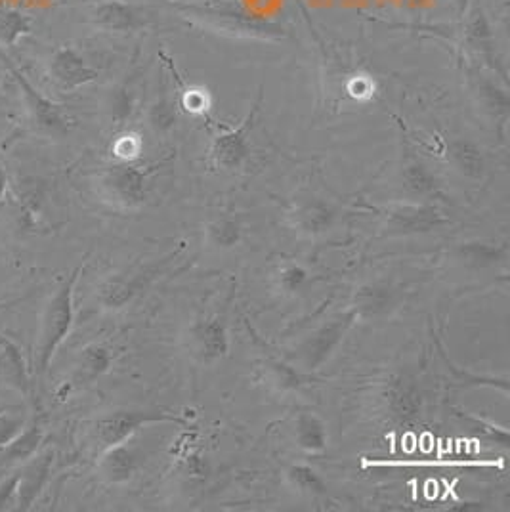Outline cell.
<instances>
[{
  "label": "cell",
  "instance_id": "obj_1",
  "mask_svg": "<svg viewBox=\"0 0 510 512\" xmlns=\"http://www.w3.org/2000/svg\"><path fill=\"white\" fill-rule=\"evenodd\" d=\"M180 20L226 39L279 43L289 37L281 23L262 18L230 0H169Z\"/></svg>",
  "mask_w": 510,
  "mask_h": 512
},
{
  "label": "cell",
  "instance_id": "obj_2",
  "mask_svg": "<svg viewBox=\"0 0 510 512\" xmlns=\"http://www.w3.org/2000/svg\"><path fill=\"white\" fill-rule=\"evenodd\" d=\"M83 274V264L77 266L67 278L56 287L50 299L44 304L39 320L37 337L33 344V371L43 381L50 365L54 362L60 346L69 337L75 323V287Z\"/></svg>",
  "mask_w": 510,
  "mask_h": 512
},
{
  "label": "cell",
  "instance_id": "obj_3",
  "mask_svg": "<svg viewBox=\"0 0 510 512\" xmlns=\"http://www.w3.org/2000/svg\"><path fill=\"white\" fill-rule=\"evenodd\" d=\"M159 423H174V425L186 427L188 419L163 409L123 407V409H113L100 415L92 425V438L96 442V448L102 453L104 449L132 440V436L142 428L159 425Z\"/></svg>",
  "mask_w": 510,
  "mask_h": 512
},
{
  "label": "cell",
  "instance_id": "obj_4",
  "mask_svg": "<svg viewBox=\"0 0 510 512\" xmlns=\"http://www.w3.org/2000/svg\"><path fill=\"white\" fill-rule=\"evenodd\" d=\"M153 171L155 167L119 161L100 172L96 188L109 207L117 211H138L148 201L149 176Z\"/></svg>",
  "mask_w": 510,
  "mask_h": 512
},
{
  "label": "cell",
  "instance_id": "obj_5",
  "mask_svg": "<svg viewBox=\"0 0 510 512\" xmlns=\"http://www.w3.org/2000/svg\"><path fill=\"white\" fill-rule=\"evenodd\" d=\"M467 86L474 106L480 109L501 144H507V128L510 119V96L507 85L488 69L468 60L465 65Z\"/></svg>",
  "mask_w": 510,
  "mask_h": 512
},
{
  "label": "cell",
  "instance_id": "obj_6",
  "mask_svg": "<svg viewBox=\"0 0 510 512\" xmlns=\"http://www.w3.org/2000/svg\"><path fill=\"white\" fill-rule=\"evenodd\" d=\"M264 104V90L262 86L256 92L255 102L245 115V119L237 127L226 128L224 132L214 134L209 146V163L218 172L234 174L247 167L251 161V132L256 125V119L260 115V109Z\"/></svg>",
  "mask_w": 510,
  "mask_h": 512
},
{
  "label": "cell",
  "instance_id": "obj_7",
  "mask_svg": "<svg viewBox=\"0 0 510 512\" xmlns=\"http://www.w3.org/2000/svg\"><path fill=\"white\" fill-rule=\"evenodd\" d=\"M358 320H360L358 312L352 306H348L346 310L323 321L298 344L297 356H295L298 369L302 373H314L319 367H323L335 356L340 344L348 337V333L352 331V327Z\"/></svg>",
  "mask_w": 510,
  "mask_h": 512
},
{
  "label": "cell",
  "instance_id": "obj_8",
  "mask_svg": "<svg viewBox=\"0 0 510 512\" xmlns=\"http://www.w3.org/2000/svg\"><path fill=\"white\" fill-rule=\"evenodd\" d=\"M180 253H182V247L163 258L149 260L146 264L144 262L136 264L127 272L107 279L98 293L102 308H106L109 312H119L128 308L155 279L161 278L169 270L170 264L180 256Z\"/></svg>",
  "mask_w": 510,
  "mask_h": 512
},
{
  "label": "cell",
  "instance_id": "obj_9",
  "mask_svg": "<svg viewBox=\"0 0 510 512\" xmlns=\"http://www.w3.org/2000/svg\"><path fill=\"white\" fill-rule=\"evenodd\" d=\"M383 224L388 235H425L446 230L451 220L432 201L405 199L384 209Z\"/></svg>",
  "mask_w": 510,
  "mask_h": 512
},
{
  "label": "cell",
  "instance_id": "obj_10",
  "mask_svg": "<svg viewBox=\"0 0 510 512\" xmlns=\"http://www.w3.org/2000/svg\"><path fill=\"white\" fill-rule=\"evenodd\" d=\"M186 344L193 360L205 367H213L224 362L232 350L230 327L226 316L220 312H213L193 320L186 335Z\"/></svg>",
  "mask_w": 510,
  "mask_h": 512
},
{
  "label": "cell",
  "instance_id": "obj_11",
  "mask_svg": "<svg viewBox=\"0 0 510 512\" xmlns=\"http://www.w3.org/2000/svg\"><path fill=\"white\" fill-rule=\"evenodd\" d=\"M465 44H467L468 54L472 56L470 62L488 69L489 73L499 77L505 85L509 83L507 65L499 58L495 35L491 31L488 16L480 0L474 2V6L468 12L467 23H465Z\"/></svg>",
  "mask_w": 510,
  "mask_h": 512
},
{
  "label": "cell",
  "instance_id": "obj_12",
  "mask_svg": "<svg viewBox=\"0 0 510 512\" xmlns=\"http://www.w3.org/2000/svg\"><path fill=\"white\" fill-rule=\"evenodd\" d=\"M0 62L8 69V73L12 75L14 83L22 90L23 104L27 107L29 117L33 119L35 127L41 128L48 134H58V136H65L69 132V119L65 117L62 107L54 104L50 98H46L41 94L35 86L27 81V77L23 75L22 69L12 62L10 56H6L0 50Z\"/></svg>",
  "mask_w": 510,
  "mask_h": 512
},
{
  "label": "cell",
  "instance_id": "obj_13",
  "mask_svg": "<svg viewBox=\"0 0 510 512\" xmlns=\"http://www.w3.org/2000/svg\"><path fill=\"white\" fill-rule=\"evenodd\" d=\"M88 20L96 29L113 35H134L151 22L140 6L127 0H98L88 12Z\"/></svg>",
  "mask_w": 510,
  "mask_h": 512
},
{
  "label": "cell",
  "instance_id": "obj_14",
  "mask_svg": "<svg viewBox=\"0 0 510 512\" xmlns=\"http://www.w3.org/2000/svg\"><path fill=\"white\" fill-rule=\"evenodd\" d=\"M381 402L388 417L400 425L415 423L423 413V392L409 375H394L384 384Z\"/></svg>",
  "mask_w": 510,
  "mask_h": 512
},
{
  "label": "cell",
  "instance_id": "obj_15",
  "mask_svg": "<svg viewBox=\"0 0 510 512\" xmlns=\"http://www.w3.org/2000/svg\"><path fill=\"white\" fill-rule=\"evenodd\" d=\"M291 220L298 234L308 239H319L335 230L339 222V209L329 199L312 195L298 201L291 213Z\"/></svg>",
  "mask_w": 510,
  "mask_h": 512
},
{
  "label": "cell",
  "instance_id": "obj_16",
  "mask_svg": "<svg viewBox=\"0 0 510 512\" xmlns=\"http://www.w3.org/2000/svg\"><path fill=\"white\" fill-rule=\"evenodd\" d=\"M48 73L56 86L65 92H73L77 88L92 85L100 77L98 69L88 64L85 58L71 46H62L52 54L48 62Z\"/></svg>",
  "mask_w": 510,
  "mask_h": 512
},
{
  "label": "cell",
  "instance_id": "obj_17",
  "mask_svg": "<svg viewBox=\"0 0 510 512\" xmlns=\"http://www.w3.org/2000/svg\"><path fill=\"white\" fill-rule=\"evenodd\" d=\"M400 184L407 193V199L432 201L442 197V182L419 155L405 153L400 167Z\"/></svg>",
  "mask_w": 510,
  "mask_h": 512
},
{
  "label": "cell",
  "instance_id": "obj_18",
  "mask_svg": "<svg viewBox=\"0 0 510 512\" xmlns=\"http://www.w3.org/2000/svg\"><path fill=\"white\" fill-rule=\"evenodd\" d=\"M113 363V354L111 348L106 344H88L81 350L75 367L67 379L64 388V396H69L71 392L88 388L90 384L96 383L102 379L107 371L111 369Z\"/></svg>",
  "mask_w": 510,
  "mask_h": 512
},
{
  "label": "cell",
  "instance_id": "obj_19",
  "mask_svg": "<svg viewBox=\"0 0 510 512\" xmlns=\"http://www.w3.org/2000/svg\"><path fill=\"white\" fill-rule=\"evenodd\" d=\"M447 163L461 178L482 182L488 176V155L467 136H455L446 142Z\"/></svg>",
  "mask_w": 510,
  "mask_h": 512
},
{
  "label": "cell",
  "instance_id": "obj_20",
  "mask_svg": "<svg viewBox=\"0 0 510 512\" xmlns=\"http://www.w3.org/2000/svg\"><path fill=\"white\" fill-rule=\"evenodd\" d=\"M455 260L472 270H495L509 264V243L491 239H470L455 245Z\"/></svg>",
  "mask_w": 510,
  "mask_h": 512
},
{
  "label": "cell",
  "instance_id": "obj_21",
  "mask_svg": "<svg viewBox=\"0 0 510 512\" xmlns=\"http://www.w3.org/2000/svg\"><path fill=\"white\" fill-rule=\"evenodd\" d=\"M398 300H400V291L392 283L379 279V281L363 283L362 287H358L354 291L350 306L358 312L360 320H367V318H383L396 308Z\"/></svg>",
  "mask_w": 510,
  "mask_h": 512
},
{
  "label": "cell",
  "instance_id": "obj_22",
  "mask_svg": "<svg viewBox=\"0 0 510 512\" xmlns=\"http://www.w3.org/2000/svg\"><path fill=\"white\" fill-rule=\"evenodd\" d=\"M140 469V451L128 442L111 446L100 453L98 472L109 486L128 484Z\"/></svg>",
  "mask_w": 510,
  "mask_h": 512
},
{
  "label": "cell",
  "instance_id": "obj_23",
  "mask_svg": "<svg viewBox=\"0 0 510 512\" xmlns=\"http://www.w3.org/2000/svg\"><path fill=\"white\" fill-rule=\"evenodd\" d=\"M54 465V453L44 451L41 455H33L27 465L20 470V480H18V491H16V505L18 509L27 511L33 507V503L39 499L43 493L44 486L48 482V476L52 472Z\"/></svg>",
  "mask_w": 510,
  "mask_h": 512
},
{
  "label": "cell",
  "instance_id": "obj_24",
  "mask_svg": "<svg viewBox=\"0 0 510 512\" xmlns=\"http://www.w3.org/2000/svg\"><path fill=\"white\" fill-rule=\"evenodd\" d=\"M0 384L18 392L22 398H33V383L22 350L0 335Z\"/></svg>",
  "mask_w": 510,
  "mask_h": 512
},
{
  "label": "cell",
  "instance_id": "obj_25",
  "mask_svg": "<svg viewBox=\"0 0 510 512\" xmlns=\"http://www.w3.org/2000/svg\"><path fill=\"white\" fill-rule=\"evenodd\" d=\"M293 438L297 448L308 455H321L329 448L327 423L314 411L298 413L293 427Z\"/></svg>",
  "mask_w": 510,
  "mask_h": 512
},
{
  "label": "cell",
  "instance_id": "obj_26",
  "mask_svg": "<svg viewBox=\"0 0 510 512\" xmlns=\"http://www.w3.org/2000/svg\"><path fill=\"white\" fill-rule=\"evenodd\" d=\"M180 121V106L178 100L172 98L167 90L157 94L146 109V125L153 136L167 138Z\"/></svg>",
  "mask_w": 510,
  "mask_h": 512
},
{
  "label": "cell",
  "instance_id": "obj_27",
  "mask_svg": "<svg viewBox=\"0 0 510 512\" xmlns=\"http://www.w3.org/2000/svg\"><path fill=\"white\" fill-rule=\"evenodd\" d=\"M205 241L214 251H234L243 241V226L234 216H216L205 224Z\"/></svg>",
  "mask_w": 510,
  "mask_h": 512
},
{
  "label": "cell",
  "instance_id": "obj_28",
  "mask_svg": "<svg viewBox=\"0 0 510 512\" xmlns=\"http://www.w3.org/2000/svg\"><path fill=\"white\" fill-rule=\"evenodd\" d=\"M436 344H438L440 358H442V362H444L447 375H451L453 383L457 384V386H467V388H491V390L503 392V396H509L510 383L507 375H503V377H493V375H478V373H472V371H465V369H461L459 365H455V363L447 358L446 348H444L442 342L436 341Z\"/></svg>",
  "mask_w": 510,
  "mask_h": 512
},
{
  "label": "cell",
  "instance_id": "obj_29",
  "mask_svg": "<svg viewBox=\"0 0 510 512\" xmlns=\"http://www.w3.org/2000/svg\"><path fill=\"white\" fill-rule=\"evenodd\" d=\"M136 104H138V98H136V88L132 85V79L113 86L107 96L106 104L107 119H109L111 127H125L134 115Z\"/></svg>",
  "mask_w": 510,
  "mask_h": 512
},
{
  "label": "cell",
  "instance_id": "obj_30",
  "mask_svg": "<svg viewBox=\"0 0 510 512\" xmlns=\"http://www.w3.org/2000/svg\"><path fill=\"white\" fill-rule=\"evenodd\" d=\"M43 430L35 423L33 427H25L22 434L12 440L8 446L0 448V467L16 465L20 461H29L43 444Z\"/></svg>",
  "mask_w": 510,
  "mask_h": 512
},
{
  "label": "cell",
  "instance_id": "obj_31",
  "mask_svg": "<svg viewBox=\"0 0 510 512\" xmlns=\"http://www.w3.org/2000/svg\"><path fill=\"white\" fill-rule=\"evenodd\" d=\"M264 373L268 384L279 394H293L304 386V373L293 363L277 358H266Z\"/></svg>",
  "mask_w": 510,
  "mask_h": 512
},
{
  "label": "cell",
  "instance_id": "obj_32",
  "mask_svg": "<svg viewBox=\"0 0 510 512\" xmlns=\"http://www.w3.org/2000/svg\"><path fill=\"white\" fill-rule=\"evenodd\" d=\"M180 476L190 484V486H203L211 480L213 476V461L199 449L193 451H184L180 455V463H178Z\"/></svg>",
  "mask_w": 510,
  "mask_h": 512
},
{
  "label": "cell",
  "instance_id": "obj_33",
  "mask_svg": "<svg viewBox=\"0 0 510 512\" xmlns=\"http://www.w3.org/2000/svg\"><path fill=\"white\" fill-rule=\"evenodd\" d=\"M287 480L293 486V490L308 497H325L329 491L323 476L310 465H291L287 469Z\"/></svg>",
  "mask_w": 510,
  "mask_h": 512
},
{
  "label": "cell",
  "instance_id": "obj_34",
  "mask_svg": "<svg viewBox=\"0 0 510 512\" xmlns=\"http://www.w3.org/2000/svg\"><path fill=\"white\" fill-rule=\"evenodd\" d=\"M33 20L16 8H0V44L14 46L31 33Z\"/></svg>",
  "mask_w": 510,
  "mask_h": 512
},
{
  "label": "cell",
  "instance_id": "obj_35",
  "mask_svg": "<svg viewBox=\"0 0 510 512\" xmlns=\"http://www.w3.org/2000/svg\"><path fill=\"white\" fill-rule=\"evenodd\" d=\"M172 73L176 75V69L172 65V60H167ZM178 79V75H176ZM180 81V79H178ZM178 106L184 109L186 113L195 115V117H203L209 113V109L213 106V98L209 94L207 88L197 85H186L184 81H180V98H178Z\"/></svg>",
  "mask_w": 510,
  "mask_h": 512
},
{
  "label": "cell",
  "instance_id": "obj_36",
  "mask_svg": "<svg viewBox=\"0 0 510 512\" xmlns=\"http://www.w3.org/2000/svg\"><path fill=\"white\" fill-rule=\"evenodd\" d=\"M310 281V272L306 266L298 264V262H287L279 268L277 272L276 283L277 289L285 295V297H295L300 295L306 285Z\"/></svg>",
  "mask_w": 510,
  "mask_h": 512
},
{
  "label": "cell",
  "instance_id": "obj_37",
  "mask_svg": "<svg viewBox=\"0 0 510 512\" xmlns=\"http://www.w3.org/2000/svg\"><path fill=\"white\" fill-rule=\"evenodd\" d=\"M457 413H459V417H463L465 421H468L478 434H482V436L488 440L489 444L499 446V448L509 449V430H507V428L499 427V425L491 423V421L484 419V417L472 415L470 411H465V409H457Z\"/></svg>",
  "mask_w": 510,
  "mask_h": 512
},
{
  "label": "cell",
  "instance_id": "obj_38",
  "mask_svg": "<svg viewBox=\"0 0 510 512\" xmlns=\"http://www.w3.org/2000/svg\"><path fill=\"white\" fill-rule=\"evenodd\" d=\"M25 427H27V421L22 413L12 411V409L0 411V448L8 446L12 440H16Z\"/></svg>",
  "mask_w": 510,
  "mask_h": 512
},
{
  "label": "cell",
  "instance_id": "obj_39",
  "mask_svg": "<svg viewBox=\"0 0 510 512\" xmlns=\"http://www.w3.org/2000/svg\"><path fill=\"white\" fill-rule=\"evenodd\" d=\"M375 79H371V75L367 73H356L346 81V94L356 100V102H369L375 96Z\"/></svg>",
  "mask_w": 510,
  "mask_h": 512
},
{
  "label": "cell",
  "instance_id": "obj_40",
  "mask_svg": "<svg viewBox=\"0 0 510 512\" xmlns=\"http://www.w3.org/2000/svg\"><path fill=\"white\" fill-rule=\"evenodd\" d=\"M142 151V140L134 132H125L113 142V153L121 163H134Z\"/></svg>",
  "mask_w": 510,
  "mask_h": 512
},
{
  "label": "cell",
  "instance_id": "obj_41",
  "mask_svg": "<svg viewBox=\"0 0 510 512\" xmlns=\"http://www.w3.org/2000/svg\"><path fill=\"white\" fill-rule=\"evenodd\" d=\"M18 480H20V470H18L16 474L6 476V478L0 482V511H4L10 503L16 501Z\"/></svg>",
  "mask_w": 510,
  "mask_h": 512
},
{
  "label": "cell",
  "instance_id": "obj_42",
  "mask_svg": "<svg viewBox=\"0 0 510 512\" xmlns=\"http://www.w3.org/2000/svg\"><path fill=\"white\" fill-rule=\"evenodd\" d=\"M451 511H484V503H482V501H459V503H455V505L451 507Z\"/></svg>",
  "mask_w": 510,
  "mask_h": 512
},
{
  "label": "cell",
  "instance_id": "obj_43",
  "mask_svg": "<svg viewBox=\"0 0 510 512\" xmlns=\"http://www.w3.org/2000/svg\"><path fill=\"white\" fill-rule=\"evenodd\" d=\"M6 184H8V178H6L4 165H2V161H0V199L4 197V192H6Z\"/></svg>",
  "mask_w": 510,
  "mask_h": 512
}]
</instances>
